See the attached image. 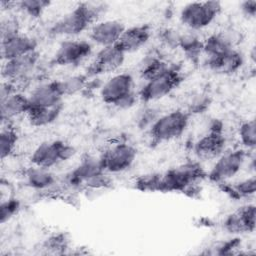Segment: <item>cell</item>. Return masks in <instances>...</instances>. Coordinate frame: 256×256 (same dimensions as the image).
<instances>
[{
    "label": "cell",
    "instance_id": "obj_1",
    "mask_svg": "<svg viewBox=\"0 0 256 256\" xmlns=\"http://www.w3.org/2000/svg\"><path fill=\"white\" fill-rule=\"evenodd\" d=\"M108 10L106 3L80 2L71 11L63 15L49 28L53 37H66L72 39L82 32L90 29Z\"/></svg>",
    "mask_w": 256,
    "mask_h": 256
},
{
    "label": "cell",
    "instance_id": "obj_2",
    "mask_svg": "<svg viewBox=\"0 0 256 256\" xmlns=\"http://www.w3.org/2000/svg\"><path fill=\"white\" fill-rule=\"evenodd\" d=\"M207 177L198 161H187L160 174L159 192H186Z\"/></svg>",
    "mask_w": 256,
    "mask_h": 256
},
{
    "label": "cell",
    "instance_id": "obj_3",
    "mask_svg": "<svg viewBox=\"0 0 256 256\" xmlns=\"http://www.w3.org/2000/svg\"><path fill=\"white\" fill-rule=\"evenodd\" d=\"M99 95L104 103L119 109H129L138 100L134 91V78L126 72L114 74L104 82Z\"/></svg>",
    "mask_w": 256,
    "mask_h": 256
},
{
    "label": "cell",
    "instance_id": "obj_4",
    "mask_svg": "<svg viewBox=\"0 0 256 256\" xmlns=\"http://www.w3.org/2000/svg\"><path fill=\"white\" fill-rule=\"evenodd\" d=\"M191 114L183 109H176L160 115L149 127L151 144H163L180 138L187 130Z\"/></svg>",
    "mask_w": 256,
    "mask_h": 256
},
{
    "label": "cell",
    "instance_id": "obj_5",
    "mask_svg": "<svg viewBox=\"0 0 256 256\" xmlns=\"http://www.w3.org/2000/svg\"><path fill=\"white\" fill-rule=\"evenodd\" d=\"M221 10L222 4L219 1H195L182 7L179 18L187 29L195 32L210 26Z\"/></svg>",
    "mask_w": 256,
    "mask_h": 256
},
{
    "label": "cell",
    "instance_id": "obj_6",
    "mask_svg": "<svg viewBox=\"0 0 256 256\" xmlns=\"http://www.w3.org/2000/svg\"><path fill=\"white\" fill-rule=\"evenodd\" d=\"M181 81L182 75L180 70L174 65H171L165 72L144 82L137 93L138 99L144 103L161 100L176 89Z\"/></svg>",
    "mask_w": 256,
    "mask_h": 256
},
{
    "label": "cell",
    "instance_id": "obj_7",
    "mask_svg": "<svg viewBox=\"0 0 256 256\" xmlns=\"http://www.w3.org/2000/svg\"><path fill=\"white\" fill-rule=\"evenodd\" d=\"M76 153V148L73 145L63 140H51L39 144L31 153L29 160L31 165L51 169L72 159Z\"/></svg>",
    "mask_w": 256,
    "mask_h": 256
},
{
    "label": "cell",
    "instance_id": "obj_8",
    "mask_svg": "<svg viewBox=\"0 0 256 256\" xmlns=\"http://www.w3.org/2000/svg\"><path fill=\"white\" fill-rule=\"evenodd\" d=\"M247 152L248 151L243 148L225 151L215 159V163L209 173H207L208 179L217 184H221L232 179L244 167L246 159L249 156Z\"/></svg>",
    "mask_w": 256,
    "mask_h": 256
},
{
    "label": "cell",
    "instance_id": "obj_9",
    "mask_svg": "<svg viewBox=\"0 0 256 256\" xmlns=\"http://www.w3.org/2000/svg\"><path fill=\"white\" fill-rule=\"evenodd\" d=\"M136 157L137 149L127 142L112 144L100 155L103 168L108 174H118L128 170L134 164Z\"/></svg>",
    "mask_w": 256,
    "mask_h": 256
},
{
    "label": "cell",
    "instance_id": "obj_10",
    "mask_svg": "<svg viewBox=\"0 0 256 256\" xmlns=\"http://www.w3.org/2000/svg\"><path fill=\"white\" fill-rule=\"evenodd\" d=\"M227 140L221 122L214 121L209 131L202 135L193 145L194 155L198 160H215L226 151Z\"/></svg>",
    "mask_w": 256,
    "mask_h": 256
},
{
    "label": "cell",
    "instance_id": "obj_11",
    "mask_svg": "<svg viewBox=\"0 0 256 256\" xmlns=\"http://www.w3.org/2000/svg\"><path fill=\"white\" fill-rule=\"evenodd\" d=\"M92 53V44L86 40L65 39L55 51L52 63L57 66H76L85 61Z\"/></svg>",
    "mask_w": 256,
    "mask_h": 256
},
{
    "label": "cell",
    "instance_id": "obj_12",
    "mask_svg": "<svg viewBox=\"0 0 256 256\" xmlns=\"http://www.w3.org/2000/svg\"><path fill=\"white\" fill-rule=\"evenodd\" d=\"M126 54L115 44L101 48L87 66L85 75L90 79L117 71L124 63Z\"/></svg>",
    "mask_w": 256,
    "mask_h": 256
},
{
    "label": "cell",
    "instance_id": "obj_13",
    "mask_svg": "<svg viewBox=\"0 0 256 256\" xmlns=\"http://www.w3.org/2000/svg\"><path fill=\"white\" fill-rule=\"evenodd\" d=\"M107 173L102 165L100 156L87 155L80 160L78 165L66 174L65 183L71 188L86 187L97 177Z\"/></svg>",
    "mask_w": 256,
    "mask_h": 256
},
{
    "label": "cell",
    "instance_id": "obj_14",
    "mask_svg": "<svg viewBox=\"0 0 256 256\" xmlns=\"http://www.w3.org/2000/svg\"><path fill=\"white\" fill-rule=\"evenodd\" d=\"M126 26L116 19H102L89 29V39L98 46L108 47L117 44Z\"/></svg>",
    "mask_w": 256,
    "mask_h": 256
},
{
    "label": "cell",
    "instance_id": "obj_15",
    "mask_svg": "<svg viewBox=\"0 0 256 256\" xmlns=\"http://www.w3.org/2000/svg\"><path fill=\"white\" fill-rule=\"evenodd\" d=\"M40 59V54L36 50L29 54L3 61L2 77L6 82L14 83L25 79L36 68Z\"/></svg>",
    "mask_w": 256,
    "mask_h": 256
},
{
    "label": "cell",
    "instance_id": "obj_16",
    "mask_svg": "<svg viewBox=\"0 0 256 256\" xmlns=\"http://www.w3.org/2000/svg\"><path fill=\"white\" fill-rule=\"evenodd\" d=\"M255 205L246 204L226 216L223 221V228L230 234L252 233L255 230Z\"/></svg>",
    "mask_w": 256,
    "mask_h": 256
},
{
    "label": "cell",
    "instance_id": "obj_17",
    "mask_svg": "<svg viewBox=\"0 0 256 256\" xmlns=\"http://www.w3.org/2000/svg\"><path fill=\"white\" fill-rule=\"evenodd\" d=\"M38 42L35 38L18 33L1 40V56L3 61L14 59L37 50Z\"/></svg>",
    "mask_w": 256,
    "mask_h": 256
},
{
    "label": "cell",
    "instance_id": "obj_18",
    "mask_svg": "<svg viewBox=\"0 0 256 256\" xmlns=\"http://www.w3.org/2000/svg\"><path fill=\"white\" fill-rule=\"evenodd\" d=\"M151 35V27L147 24L126 27L116 45L125 54L134 53L148 43Z\"/></svg>",
    "mask_w": 256,
    "mask_h": 256
},
{
    "label": "cell",
    "instance_id": "obj_19",
    "mask_svg": "<svg viewBox=\"0 0 256 256\" xmlns=\"http://www.w3.org/2000/svg\"><path fill=\"white\" fill-rule=\"evenodd\" d=\"M243 64L244 56L237 48L218 56L207 57L205 61L209 70L221 75H232L238 72Z\"/></svg>",
    "mask_w": 256,
    "mask_h": 256
},
{
    "label": "cell",
    "instance_id": "obj_20",
    "mask_svg": "<svg viewBox=\"0 0 256 256\" xmlns=\"http://www.w3.org/2000/svg\"><path fill=\"white\" fill-rule=\"evenodd\" d=\"M31 107L29 97L21 92H13L1 98V120L4 125L19 116L27 114Z\"/></svg>",
    "mask_w": 256,
    "mask_h": 256
},
{
    "label": "cell",
    "instance_id": "obj_21",
    "mask_svg": "<svg viewBox=\"0 0 256 256\" xmlns=\"http://www.w3.org/2000/svg\"><path fill=\"white\" fill-rule=\"evenodd\" d=\"M31 106L54 107L63 104V96L59 91L56 80L44 82L36 86L28 95Z\"/></svg>",
    "mask_w": 256,
    "mask_h": 256
},
{
    "label": "cell",
    "instance_id": "obj_22",
    "mask_svg": "<svg viewBox=\"0 0 256 256\" xmlns=\"http://www.w3.org/2000/svg\"><path fill=\"white\" fill-rule=\"evenodd\" d=\"M26 184L38 191H46L57 184V178L51 169L31 165L24 172Z\"/></svg>",
    "mask_w": 256,
    "mask_h": 256
},
{
    "label": "cell",
    "instance_id": "obj_23",
    "mask_svg": "<svg viewBox=\"0 0 256 256\" xmlns=\"http://www.w3.org/2000/svg\"><path fill=\"white\" fill-rule=\"evenodd\" d=\"M235 49L233 37L225 32H215L203 40V53L207 57H214Z\"/></svg>",
    "mask_w": 256,
    "mask_h": 256
},
{
    "label": "cell",
    "instance_id": "obj_24",
    "mask_svg": "<svg viewBox=\"0 0 256 256\" xmlns=\"http://www.w3.org/2000/svg\"><path fill=\"white\" fill-rule=\"evenodd\" d=\"M63 104L54 107L31 106L26 114L29 124L33 127H46L54 123L62 111Z\"/></svg>",
    "mask_w": 256,
    "mask_h": 256
},
{
    "label": "cell",
    "instance_id": "obj_25",
    "mask_svg": "<svg viewBox=\"0 0 256 256\" xmlns=\"http://www.w3.org/2000/svg\"><path fill=\"white\" fill-rule=\"evenodd\" d=\"M179 48L183 51L187 59L197 63L203 53V41L192 31L182 33L179 41Z\"/></svg>",
    "mask_w": 256,
    "mask_h": 256
},
{
    "label": "cell",
    "instance_id": "obj_26",
    "mask_svg": "<svg viewBox=\"0 0 256 256\" xmlns=\"http://www.w3.org/2000/svg\"><path fill=\"white\" fill-rule=\"evenodd\" d=\"M89 78L83 74H74L67 76L63 79H57V85L63 97L78 94L86 89L88 86Z\"/></svg>",
    "mask_w": 256,
    "mask_h": 256
},
{
    "label": "cell",
    "instance_id": "obj_27",
    "mask_svg": "<svg viewBox=\"0 0 256 256\" xmlns=\"http://www.w3.org/2000/svg\"><path fill=\"white\" fill-rule=\"evenodd\" d=\"M223 186V191L229 194L232 198L242 199L249 198L255 194L256 190V179L254 175L242 179L232 185H227L226 182L221 183Z\"/></svg>",
    "mask_w": 256,
    "mask_h": 256
},
{
    "label": "cell",
    "instance_id": "obj_28",
    "mask_svg": "<svg viewBox=\"0 0 256 256\" xmlns=\"http://www.w3.org/2000/svg\"><path fill=\"white\" fill-rule=\"evenodd\" d=\"M170 66L171 64L164 61L162 58H159L157 56L148 57L144 61V63L141 65V69H140L141 78L144 80V82L148 81L160 75L161 73L165 72L167 69H169Z\"/></svg>",
    "mask_w": 256,
    "mask_h": 256
},
{
    "label": "cell",
    "instance_id": "obj_29",
    "mask_svg": "<svg viewBox=\"0 0 256 256\" xmlns=\"http://www.w3.org/2000/svg\"><path fill=\"white\" fill-rule=\"evenodd\" d=\"M18 142V134L15 129L6 124V127H2L0 133V156L2 160L10 157L15 149Z\"/></svg>",
    "mask_w": 256,
    "mask_h": 256
},
{
    "label": "cell",
    "instance_id": "obj_30",
    "mask_svg": "<svg viewBox=\"0 0 256 256\" xmlns=\"http://www.w3.org/2000/svg\"><path fill=\"white\" fill-rule=\"evenodd\" d=\"M239 140L247 151H254L256 147V125L254 119L243 121L238 128Z\"/></svg>",
    "mask_w": 256,
    "mask_h": 256
},
{
    "label": "cell",
    "instance_id": "obj_31",
    "mask_svg": "<svg viewBox=\"0 0 256 256\" xmlns=\"http://www.w3.org/2000/svg\"><path fill=\"white\" fill-rule=\"evenodd\" d=\"M51 2L47 0H22L14 2V5L24 14L31 18H39L43 12L50 6Z\"/></svg>",
    "mask_w": 256,
    "mask_h": 256
},
{
    "label": "cell",
    "instance_id": "obj_32",
    "mask_svg": "<svg viewBox=\"0 0 256 256\" xmlns=\"http://www.w3.org/2000/svg\"><path fill=\"white\" fill-rule=\"evenodd\" d=\"M69 247V240L64 233L54 234L48 237L43 243V249L48 253L62 254Z\"/></svg>",
    "mask_w": 256,
    "mask_h": 256
},
{
    "label": "cell",
    "instance_id": "obj_33",
    "mask_svg": "<svg viewBox=\"0 0 256 256\" xmlns=\"http://www.w3.org/2000/svg\"><path fill=\"white\" fill-rule=\"evenodd\" d=\"M21 208V203L16 198H7L2 200L0 204V222L5 224L15 217Z\"/></svg>",
    "mask_w": 256,
    "mask_h": 256
},
{
    "label": "cell",
    "instance_id": "obj_34",
    "mask_svg": "<svg viewBox=\"0 0 256 256\" xmlns=\"http://www.w3.org/2000/svg\"><path fill=\"white\" fill-rule=\"evenodd\" d=\"M160 174L151 173L140 176L136 181V187L142 191H158Z\"/></svg>",
    "mask_w": 256,
    "mask_h": 256
},
{
    "label": "cell",
    "instance_id": "obj_35",
    "mask_svg": "<svg viewBox=\"0 0 256 256\" xmlns=\"http://www.w3.org/2000/svg\"><path fill=\"white\" fill-rule=\"evenodd\" d=\"M182 33L173 28H164L159 32V39L168 48H179V41Z\"/></svg>",
    "mask_w": 256,
    "mask_h": 256
},
{
    "label": "cell",
    "instance_id": "obj_36",
    "mask_svg": "<svg viewBox=\"0 0 256 256\" xmlns=\"http://www.w3.org/2000/svg\"><path fill=\"white\" fill-rule=\"evenodd\" d=\"M0 30H1V40L20 33L18 22L13 17H7L3 19L1 22Z\"/></svg>",
    "mask_w": 256,
    "mask_h": 256
},
{
    "label": "cell",
    "instance_id": "obj_37",
    "mask_svg": "<svg viewBox=\"0 0 256 256\" xmlns=\"http://www.w3.org/2000/svg\"><path fill=\"white\" fill-rule=\"evenodd\" d=\"M144 113L141 114L140 118H139V122L138 125L143 128V127H147V126H151L153 124V122L160 116L156 114V111L154 110V108H149L146 109L145 111H143Z\"/></svg>",
    "mask_w": 256,
    "mask_h": 256
},
{
    "label": "cell",
    "instance_id": "obj_38",
    "mask_svg": "<svg viewBox=\"0 0 256 256\" xmlns=\"http://www.w3.org/2000/svg\"><path fill=\"white\" fill-rule=\"evenodd\" d=\"M240 10L242 14L247 18H255L256 15V1L246 0L240 4Z\"/></svg>",
    "mask_w": 256,
    "mask_h": 256
}]
</instances>
